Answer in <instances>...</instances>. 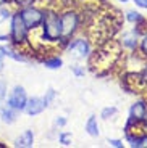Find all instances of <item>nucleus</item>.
Returning <instances> with one entry per match:
<instances>
[{
  "label": "nucleus",
  "mask_w": 147,
  "mask_h": 148,
  "mask_svg": "<svg viewBox=\"0 0 147 148\" xmlns=\"http://www.w3.org/2000/svg\"><path fill=\"white\" fill-rule=\"evenodd\" d=\"M125 50L116 37L107 39L96 45L91 56L87 58V66L96 76H107L113 68L121 66L125 58Z\"/></svg>",
  "instance_id": "1"
},
{
  "label": "nucleus",
  "mask_w": 147,
  "mask_h": 148,
  "mask_svg": "<svg viewBox=\"0 0 147 148\" xmlns=\"http://www.w3.org/2000/svg\"><path fill=\"white\" fill-rule=\"evenodd\" d=\"M41 31V39L49 50H60V42H62V21H60V8L58 5H47L39 29Z\"/></svg>",
  "instance_id": "2"
},
{
  "label": "nucleus",
  "mask_w": 147,
  "mask_h": 148,
  "mask_svg": "<svg viewBox=\"0 0 147 148\" xmlns=\"http://www.w3.org/2000/svg\"><path fill=\"white\" fill-rule=\"evenodd\" d=\"M60 21H62V42H60V50H62V47L70 39H73L74 36L81 32L78 7L60 8Z\"/></svg>",
  "instance_id": "3"
},
{
  "label": "nucleus",
  "mask_w": 147,
  "mask_h": 148,
  "mask_svg": "<svg viewBox=\"0 0 147 148\" xmlns=\"http://www.w3.org/2000/svg\"><path fill=\"white\" fill-rule=\"evenodd\" d=\"M10 44L15 45L18 48H23L29 53V37H31V31L26 27V24L23 23L19 13L16 11V8L13 10L10 16ZM31 55V53H29Z\"/></svg>",
  "instance_id": "4"
},
{
  "label": "nucleus",
  "mask_w": 147,
  "mask_h": 148,
  "mask_svg": "<svg viewBox=\"0 0 147 148\" xmlns=\"http://www.w3.org/2000/svg\"><path fill=\"white\" fill-rule=\"evenodd\" d=\"M92 50H94V45H92L91 39L86 36L84 32H79L78 36H74L73 39L66 42L62 47V52L70 53L74 60L78 61H87V58L91 56Z\"/></svg>",
  "instance_id": "5"
},
{
  "label": "nucleus",
  "mask_w": 147,
  "mask_h": 148,
  "mask_svg": "<svg viewBox=\"0 0 147 148\" xmlns=\"http://www.w3.org/2000/svg\"><path fill=\"white\" fill-rule=\"evenodd\" d=\"M16 11L19 13L23 23L26 24V27L34 32V31L39 29L42 19H44V13H45V5H39V3H34V5H28V7H21V8H16Z\"/></svg>",
  "instance_id": "6"
},
{
  "label": "nucleus",
  "mask_w": 147,
  "mask_h": 148,
  "mask_svg": "<svg viewBox=\"0 0 147 148\" xmlns=\"http://www.w3.org/2000/svg\"><path fill=\"white\" fill-rule=\"evenodd\" d=\"M26 101H28V92H26V89L23 85H15L7 93V98H5V103L10 105L11 108H15L19 113H23V110L26 106Z\"/></svg>",
  "instance_id": "7"
},
{
  "label": "nucleus",
  "mask_w": 147,
  "mask_h": 148,
  "mask_svg": "<svg viewBox=\"0 0 147 148\" xmlns=\"http://www.w3.org/2000/svg\"><path fill=\"white\" fill-rule=\"evenodd\" d=\"M0 52L5 55V58H10L13 61H18V63H31V61H34V58L26 50L18 48L11 44H2L0 45Z\"/></svg>",
  "instance_id": "8"
},
{
  "label": "nucleus",
  "mask_w": 147,
  "mask_h": 148,
  "mask_svg": "<svg viewBox=\"0 0 147 148\" xmlns=\"http://www.w3.org/2000/svg\"><path fill=\"white\" fill-rule=\"evenodd\" d=\"M139 34L136 32L134 29H128V31H121L120 32V45L123 47L126 53H131V52H137V45H139Z\"/></svg>",
  "instance_id": "9"
},
{
  "label": "nucleus",
  "mask_w": 147,
  "mask_h": 148,
  "mask_svg": "<svg viewBox=\"0 0 147 148\" xmlns=\"http://www.w3.org/2000/svg\"><path fill=\"white\" fill-rule=\"evenodd\" d=\"M146 111H147V95H141L134 103L129 106L128 111V119L134 122H142L144 116H146Z\"/></svg>",
  "instance_id": "10"
},
{
  "label": "nucleus",
  "mask_w": 147,
  "mask_h": 148,
  "mask_svg": "<svg viewBox=\"0 0 147 148\" xmlns=\"http://www.w3.org/2000/svg\"><path fill=\"white\" fill-rule=\"evenodd\" d=\"M44 110L45 105L42 97H28V101H26L23 113H26L28 116H39L41 113H44Z\"/></svg>",
  "instance_id": "11"
},
{
  "label": "nucleus",
  "mask_w": 147,
  "mask_h": 148,
  "mask_svg": "<svg viewBox=\"0 0 147 148\" xmlns=\"http://www.w3.org/2000/svg\"><path fill=\"white\" fill-rule=\"evenodd\" d=\"M19 114H21L19 111H16L15 108H11L10 105H7L5 101L0 105V121L3 122V124H7V126L15 124V122L18 121Z\"/></svg>",
  "instance_id": "12"
},
{
  "label": "nucleus",
  "mask_w": 147,
  "mask_h": 148,
  "mask_svg": "<svg viewBox=\"0 0 147 148\" xmlns=\"http://www.w3.org/2000/svg\"><path fill=\"white\" fill-rule=\"evenodd\" d=\"M34 140H36V135H34L33 129H24L18 137L13 140V145L16 148H33L34 147Z\"/></svg>",
  "instance_id": "13"
},
{
  "label": "nucleus",
  "mask_w": 147,
  "mask_h": 148,
  "mask_svg": "<svg viewBox=\"0 0 147 148\" xmlns=\"http://www.w3.org/2000/svg\"><path fill=\"white\" fill-rule=\"evenodd\" d=\"M39 61H41L47 69H52V71H57V69H60V68L63 66V58L60 55H53V53H52V55L42 56Z\"/></svg>",
  "instance_id": "14"
},
{
  "label": "nucleus",
  "mask_w": 147,
  "mask_h": 148,
  "mask_svg": "<svg viewBox=\"0 0 147 148\" xmlns=\"http://www.w3.org/2000/svg\"><path fill=\"white\" fill-rule=\"evenodd\" d=\"M84 130L87 132V135H91V137H94V138H97L100 135V127H99V121H97L96 114H91L86 119Z\"/></svg>",
  "instance_id": "15"
},
{
  "label": "nucleus",
  "mask_w": 147,
  "mask_h": 148,
  "mask_svg": "<svg viewBox=\"0 0 147 148\" xmlns=\"http://www.w3.org/2000/svg\"><path fill=\"white\" fill-rule=\"evenodd\" d=\"M123 18H125V21H126V23H129L131 26L141 24V23H144V21L147 19L139 10H126L125 13H123Z\"/></svg>",
  "instance_id": "16"
},
{
  "label": "nucleus",
  "mask_w": 147,
  "mask_h": 148,
  "mask_svg": "<svg viewBox=\"0 0 147 148\" xmlns=\"http://www.w3.org/2000/svg\"><path fill=\"white\" fill-rule=\"evenodd\" d=\"M57 97H58V92H57L53 87H49L47 92L42 95V100H44V105H45V110H47L49 106H52V103L57 100Z\"/></svg>",
  "instance_id": "17"
},
{
  "label": "nucleus",
  "mask_w": 147,
  "mask_h": 148,
  "mask_svg": "<svg viewBox=\"0 0 147 148\" xmlns=\"http://www.w3.org/2000/svg\"><path fill=\"white\" fill-rule=\"evenodd\" d=\"M57 140H58L60 145L63 147H70L73 143V134L68 132V130H60L58 135H57Z\"/></svg>",
  "instance_id": "18"
},
{
  "label": "nucleus",
  "mask_w": 147,
  "mask_h": 148,
  "mask_svg": "<svg viewBox=\"0 0 147 148\" xmlns=\"http://www.w3.org/2000/svg\"><path fill=\"white\" fill-rule=\"evenodd\" d=\"M116 114H118V108L110 105V106L102 108V111H100V119L102 121H108V119H113Z\"/></svg>",
  "instance_id": "19"
},
{
  "label": "nucleus",
  "mask_w": 147,
  "mask_h": 148,
  "mask_svg": "<svg viewBox=\"0 0 147 148\" xmlns=\"http://www.w3.org/2000/svg\"><path fill=\"white\" fill-rule=\"evenodd\" d=\"M137 53L142 56L144 60H147V32H144L139 37V45H137Z\"/></svg>",
  "instance_id": "20"
},
{
  "label": "nucleus",
  "mask_w": 147,
  "mask_h": 148,
  "mask_svg": "<svg viewBox=\"0 0 147 148\" xmlns=\"http://www.w3.org/2000/svg\"><path fill=\"white\" fill-rule=\"evenodd\" d=\"M7 93H8V84H7V79L0 74V105L5 101L7 98Z\"/></svg>",
  "instance_id": "21"
},
{
  "label": "nucleus",
  "mask_w": 147,
  "mask_h": 148,
  "mask_svg": "<svg viewBox=\"0 0 147 148\" xmlns=\"http://www.w3.org/2000/svg\"><path fill=\"white\" fill-rule=\"evenodd\" d=\"M11 13H13V10H11L8 5H2V7H0V24L5 23V21H8L10 16H11Z\"/></svg>",
  "instance_id": "22"
},
{
  "label": "nucleus",
  "mask_w": 147,
  "mask_h": 148,
  "mask_svg": "<svg viewBox=\"0 0 147 148\" xmlns=\"http://www.w3.org/2000/svg\"><path fill=\"white\" fill-rule=\"evenodd\" d=\"M71 73H73V76L74 77H84V74H86V68L83 66V64H79V63H74L73 66H71Z\"/></svg>",
  "instance_id": "23"
},
{
  "label": "nucleus",
  "mask_w": 147,
  "mask_h": 148,
  "mask_svg": "<svg viewBox=\"0 0 147 148\" xmlns=\"http://www.w3.org/2000/svg\"><path fill=\"white\" fill-rule=\"evenodd\" d=\"M139 81H141V84H142L144 90L147 92V61L144 63V66L141 68V71H139Z\"/></svg>",
  "instance_id": "24"
},
{
  "label": "nucleus",
  "mask_w": 147,
  "mask_h": 148,
  "mask_svg": "<svg viewBox=\"0 0 147 148\" xmlns=\"http://www.w3.org/2000/svg\"><path fill=\"white\" fill-rule=\"evenodd\" d=\"M10 2L15 5V8H21V7H28V5L39 3L41 0H10Z\"/></svg>",
  "instance_id": "25"
},
{
  "label": "nucleus",
  "mask_w": 147,
  "mask_h": 148,
  "mask_svg": "<svg viewBox=\"0 0 147 148\" xmlns=\"http://www.w3.org/2000/svg\"><path fill=\"white\" fill-rule=\"evenodd\" d=\"M66 124H68V119L65 116H57L53 121V127H57V129H65Z\"/></svg>",
  "instance_id": "26"
},
{
  "label": "nucleus",
  "mask_w": 147,
  "mask_h": 148,
  "mask_svg": "<svg viewBox=\"0 0 147 148\" xmlns=\"http://www.w3.org/2000/svg\"><path fill=\"white\" fill-rule=\"evenodd\" d=\"M108 143L113 148H125V143H123L121 138H108Z\"/></svg>",
  "instance_id": "27"
},
{
  "label": "nucleus",
  "mask_w": 147,
  "mask_h": 148,
  "mask_svg": "<svg viewBox=\"0 0 147 148\" xmlns=\"http://www.w3.org/2000/svg\"><path fill=\"white\" fill-rule=\"evenodd\" d=\"M132 3L141 10H147V0H132Z\"/></svg>",
  "instance_id": "28"
},
{
  "label": "nucleus",
  "mask_w": 147,
  "mask_h": 148,
  "mask_svg": "<svg viewBox=\"0 0 147 148\" xmlns=\"http://www.w3.org/2000/svg\"><path fill=\"white\" fill-rule=\"evenodd\" d=\"M0 44H10V34H0Z\"/></svg>",
  "instance_id": "29"
},
{
  "label": "nucleus",
  "mask_w": 147,
  "mask_h": 148,
  "mask_svg": "<svg viewBox=\"0 0 147 148\" xmlns=\"http://www.w3.org/2000/svg\"><path fill=\"white\" fill-rule=\"evenodd\" d=\"M3 69H5V55L0 52V74L3 73Z\"/></svg>",
  "instance_id": "30"
},
{
  "label": "nucleus",
  "mask_w": 147,
  "mask_h": 148,
  "mask_svg": "<svg viewBox=\"0 0 147 148\" xmlns=\"http://www.w3.org/2000/svg\"><path fill=\"white\" fill-rule=\"evenodd\" d=\"M141 124H142V127L147 130V111H146V116H144V119H142V122H141Z\"/></svg>",
  "instance_id": "31"
},
{
  "label": "nucleus",
  "mask_w": 147,
  "mask_h": 148,
  "mask_svg": "<svg viewBox=\"0 0 147 148\" xmlns=\"http://www.w3.org/2000/svg\"><path fill=\"white\" fill-rule=\"evenodd\" d=\"M11 2L10 0H0V7H2V5H10Z\"/></svg>",
  "instance_id": "32"
},
{
  "label": "nucleus",
  "mask_w": 147,
  "mask_h": 148,
  "mask_svg": "<svg viewBox=\"0 0 147 148\" xmlns=\"http://www.w3.org/2000/svg\"><path fill=\"white\" fill-rule=\"evenodd\" d=\"M116 2H120V3H123V5H125V3H128L129 0H116Z\"/></svg>",
  "instance_id": "33"
}]
</instances>
